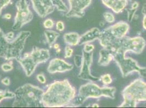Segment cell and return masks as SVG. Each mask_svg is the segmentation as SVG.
<instances>
[{"mask_svg": "<svg viewBox=\"0 0 146 108\" xmlns=\"http://www.w3.org/2000/svg\"><path fill=\"white\" fill-rule=\"evenodd\" d=\"M76 91L67 79L56 81L48 86L42 96L44 107L68 106L75 97Z\"/></svg>", "mask_w": 146, "mask_h": 108, "instance_id": "cell-1", "label": "cell"}, {"mask_svg": "<svg viewBox=\"0 0 146 108\" xmlns=\"http://www.w3.org/2000/svg\"><path fill=\"white\" fill-rule=\"evenodd\" d=\"M30 35V31H23L10 40L0 28V58L11 61L21 57L26 41Z\"/></svg>", "mask_w": 146, "mask_h": 108, "instance_id": "cell-2", "label": "cell"}, {"mask_svg": "<svg viewBox=\"0 0 146 108\" xmlns=\"http://www.w3.org/2000/svg\"><path fill=\"white\" fill-rule=\"evenodd\" d=\"M15 97L13 107L38 108L44 107L42 96L44 91L32 84H26L14 91Z\"/></svg>", "mask_w": 146, "mask_h": 108, "instance_id": "cell-3", "label": "cell"}, {"mask_svg": "<svg viewBox=\"0 0 146 108\" xmlns=\"http://www.w3.org/2000/svg\"><path fill=\"white\" fill-rule=\"evenodd\" d=\"M116 92V89L115 87H100L91 81L80 87L78 95L74 98L68 107H78L82 105L88 98H98L101 97H105L115 99Z\"/></svg>", "mask_w": 146, "mask_h": 108, "instance_id": "cell-4", "label": "cell"}, {"mask_svg": "<svg viewBox=\"0 0 146 108\" xmlns=\"http://www.w3.org/2000/svg\"><path fill=\"white\" fill-rule=\"evenodd\" d=\"M123 102L119 108H135L137 103L146 101V83L142 79L134 80L122 91Z\"/></svg>", "mask_w": 146, "mask_h": 108, "instance_id": "cell-5", "label": "cell"}, {"mask_svg": "<svg viewBox=\"0 0 146 108\" xmlns=\"http://www.w3.org/2000/svg\"><path fill=\"white\" fill-rule=\"evenodd\" d=\"M50 58L48 49L34 47L30 53L25 54L23 57H21L17 61L23 68L26 75L30 77L35 72L38 65L45 63Z\"/></svg>", "mask_w": 146, "mask_h": 108, "instance_id": "cell-6", "label": "cell"}, {"mask_svg": "<svg viewBox=\"0 0 146 108\" xmlns=\"http://www.w3.org/2000/svg\"><path fill=\"white\" fill-rule=\"evenodd\" d=\"M130 29L127 22L120 21L101 31L98 39L100 44L103 48L110 47L117 40L125 37Z\"/></svg>", "mask_w": 146, "mask_h": 108, "instance_id": "cell-7", "label": "cell"}, {"mask_svg": "<svg viewBox=\"0 0 146 108\" xmlns=\"http://www.w3.org/2000/svg\"><path fill=\"white\" fill-rule=\"evenodd\" d=\"M113 56V60L119 67L123 77H126L134 72H137L142 78H146V67L138 64L137 62L131 57H127L125 53L121 50L117 49L111 52Z\"/></svg>", "mask_w": 146, "mask_h": 108, "instance_id": "cell-8", "label": "cell"}, {"mask_svg": "<svg viewBox=\"0 0 146 108\" xmlns=\"http://www.w3.org/2000/svg\"><path fill=\"white\" fill-rule=\"evenodd\" d=\"M146 46L145 40L141 36L130 37L125 36L114 42L108 49L111 52L119 49L124 53L131 52L135 54H141Z\"/></svg>", "mask_w": 146, "mask_h": 108, "instance_id": "cell-9", "label": "cell"}, {"mask_svg": "<svg viewBox=\"0 0 146 108\" xmlns=\"http://www.w3.org/2000/svg\"><path fill=\"white\" fill-rule=\"evenodd\" d=\"M17 12L15 18L12 29L20 30L24 25L30 22L33 20V15L29 8V2L27 0H19L16 3Z\"/></svg>", "mask_w": 146, "mask_h": 108, "instance_id": "cell-10", "label": "cell"}, {"mask_svg": "<svg viewBox=\"0 0 146 108\" xmlns=\"http://www.w3.org/2000/svg\"><path fill=\"white\" fill-rule=\"evenodd\" d=\"M69 9L66 16L67 18H83L85 10L91 4L92 0H68Z\"/></svg>", "mask_w": 146, "mask_h": 108, "instance_id": "cell-11", "label": "cell"}, {"mask_svg": "<svg viewBox=\"0 0 146 108\" xmlns=\"http://www.w3.org/2000/svg\"><path fill=\"white\" fill-rule=\"evenodd\" d=\"M82 55L83 57L81 69L78 75V78L85 81H90L93 82L99 79V77L93 76L91 72V66L93 63V53H87L82 50Z\"/></svg>", "mask_w": 146, "mask_h": 108, "instance_id": "cell-12", "label": "cell"}, {"mask_svg": "<svg viewBox=\"0 0 146 108\" xmlns=\"http://www.w3.org/2000/svg\"><path fill=\"white\" fill-rule=\"evenodd\" d=\"M33 9L42 18H44L54 12L55 7L53 0H31Z\"/></svg>", "mask_w": 146, "mask_h": 108, "instance_id": "cell-13", "label": "cell"}, {"mask_svg": "<svg viewBox=\"0 0 146 108\" xmlns=\"http://www.w3.org/2000/svg\"><path fill=\"white\" fill-rule=\"evenodd\" d=\"M74 68L73 64H69L61 59L55 58L50 61L48 67V72L50 74L64 72L72 70Z\"/></svg>", "mask_w": 146, "mask_h": 108, "instance_id": "cell-14", "label": "cell"}, {"mask_svg": "<svg viewBox=\"0 0 146 108\" xmlns=\"http://www.w3.org/2000/svg\"><path fill=\"white\" fill-rule=\"evenodd\" d=\"M104 5L116 14H119L128 5V0H102Z\"/></svg>", "mask_w": 146, "mask_h": 108, "instance_id": "cell-15", "label": "cell"}, {"mask_svg": "<svg viewBox=\"0 0 146 108\" xmlns=\"http://www.w3.org/2000/svg\"><path fill=\"white\" fill-rule=\"evenodd\" d=\"M101 31L98 28H93L86 31L85 34L80 36L79 45L81 46L87 43H91L95 40H98L100 35Z\"/></svg>", "mask_w": 146, "mask_h": 108, "instance_id": "cell-16", "label": "cell"}, {"mask_svg": "<svg viewBox=\"0 0 146 108\" xmlns=\"http://www.w3.org/2000/svg\"><path fill=\"white\" fill-rule=\"evenodd\" d=\"M112 60H113V56L110 50L104 48L100 50L99 52V59L98 62L99 66H107Z\"/></svg>", "mask_w": 146, "mask_h": 108, "instance_id": "cell-17", "label": "cell"}, {"mask_svg": "<svg viewBox=\"0 0 146 108\" xmlns=\"http://www.w3.org/2000/svg\"><path fill=\"white\" fill-rule=\"evenodd\" d=\"M64 42L70 46H76L79 45L80 36L77 33H69L63 35Z\"/></svg>", "mask_w": 146, "mask_h": 108, "instance_id": "cell-18", "label": "cell"}, {"mask_svg": "<svg viewBox=\"0 0 146 108\" xmlns=\"http://www.w3.org/2000/svg\"><path fill=\"white\" fill-rule=\"evenodd\" d=\"M44 35L50 48H52L57 39L60 35V34L52 30H45L44 31Z\"/></svg>", "mask_w": 146, "mask_h": 108, "instance_id": "cell-19", "label": "cell"}, {"mask_svg": "<svg viewBox=\"0 0 146 108\" xmlns=\"http://www.w3.org/2000/svg\"><path fill=\"white\" fill-rule=\"evenodd\" d=\"M139 6V4L137 2H134L131 5V7L130 9H127L128 12V20L129 22H131L134 18L135 14Z\"/></svg>", "mask_w": 146, "mask_h": 108, "instance_id": "cell-20", "label": "cell"}, {"mask_svg": "<svg viewBox=\"0 0 146 108\" xmlns=\"http://www.w3.org/2000/svg\"><path fill=\"white\" fill-rule=\"evenodd\" d=\"M53 3L58 11L63 12L68 11V7L62 0H53Z\"/></svg>", "mask_w": 146, "mask_h": 108, "instance_id": "cell-21", "label": "cell"}, {"mask_svg": "<svg viewBox=\"0 0 146 108\" xmlns=\"http://www.w3.org/2000/svg\"><path fill=\"white\" fill-rule=\"evenodd\" d=\"M15 95L14 92H12L9 90H0V103L1 102L5 99H11L15 98Z\"/></svg>", "mask_w": 146, "mask_h": 108, "instance_id": "cell-22", "label": "cell"}, {"mask_svg": "<svg viewBox=\"0 0 146 108\" xmlns=\"http://www.w3.org/2000/svg\"><path fill=\"white\" fill-rule=\"evenodd\" d=\"M99 79L102 82L104 85H109L112 83V78L109 74H106L102 75Z\"/></svg>", "mask_w": 146, "mask_h": 108, "instance_id": "cell-23", "label": "cell"}, {"mask_svg": "<svg viewBox=\"0 0 146 108\" xmlns=\"http://www.w3.org/2000/svg\"><path fill=\"white\" fill-rule=\"evenodd\" d=\"M103 17L105 21L109 23H112L115 21V17L111 12H104Z\"/></svg>", "mask_w": 146, "mask_h": 108, "instance_id": "cell-24", "label": "cell"}, {"mask_svg": "<svg viewBox=\"0 0 146 108\" xmlns=\"http://www.w3.org/2000/svg\"><path fill=\"white\" fill-rule=\"evenodd\" d=\"M82 60H83L82 55H75L74 58V61L75 66L77 67L78 68L81 67L82 63Z\"/></svg>", "mask_w": 146, "mask_h": 108, "instance_id": "cell-25", "label": "cell"}, {"mask_svg": "<svg viewBox=\"0 0 146 108\" xmlns=\"http://www.w3.org/2000/svg\"><path fill=\"white\" fill-rule=\"evenodd\" d=\"M2 70L5 72H9L13 69V63H5L1 66Z\"/></svg>", "mask_w": 146, "mask_h": 108, "instance_id": "cell-26", "label": "cell"}, {"mask_svg": "<svg viewBox=\"0 0 146 108\" xmlns=\"http://www.w3.org/2000/svg\"><path fill=\"white\" fill-rule=\"evenodd\" d=\"M43 25L45 28L51 29V28H53V27L54 25V22L52 20H51L50 18H48V19L45 20L44 21Z\"/></svg>", "mask_w": 146, "mask_h": 108, "instance_id": "cell-27", "label": "cell"}, {"mask_svg": "<svg viewBox=\"0 0 146 108\" xmlns=\"http://www.w3.org/2000/svg\"><path fill=\"white\" fill-rule=\"evenodd\" d=\"M64 51H65V54H64V57L65 59H69V58L71 57L73 55V53H74L73 49L70 48L69 46H67L65 47Z\"/></svg>", "mask_w": 146, "mask_h": 108, "instance_id": "cell-28", "label": "cell"}, {"mask_svg": "<svg viewBox=\"0 0 146 108\" xmlns=\"http://www.w3.org/2000/svg\"><path fill=\"white\" fill-rule=\"evenodd\" d=\"M94 48L95 47L94 45L92 44L91 43H87L85 44L82 50L87 53H90L93 51Z\"/></svg>", "mask_w": 146, "mask_h": 108, "instance_id": "cell-29", "label": "cell"}, {"mask_svg": "<svg viewBox=\"0 0 146 108\" xmlns=\"http://www.w3.org/2000/svg\"><path fill=\"white\" fill-rule=\"evenodd\" d=\"M56 29L60 32L63 31L65 29L64 23L61 21H59L56 23Z\"/></svg>", "mask_w": 146, "mask_h": 108, "instance_id": "cell-30", "label": "cell"}, {"mask_svg": "<svg viewBox=\"0 0 146 108\" xmlns=\"http://www.w3.org/2000/svg\"><path fill=\"white\" fill-rule=\"evenodd\" d=\"M36 79L37 80L41 83V84H45L46 82V79L43 74H38L36 76Z\"/></svg>", "mask_w": 146, "mask_h": 108, "instance_id": "cell-31", "label": "cell"}, {"mask_svg": "<svg viewBox=\"0 0 146 108\" xmlns=\"http://www.w3.org/2000/svg\"><path fill=\"white\" fill-rule=\"evenodd\" d=\"M11 2V0H0V15L2 12V9L7 6Z\"/></svg>", "mask_w": 146, "mask_h": 108, "instance_id": "cell-32", "label": "cell"}, {"mask_svg": "<svg viewBox=\"0 0 146 108\" xmlns=\"http://www.w3.org/2000/svg\"><path fill=\"white\" fill-rule=\"evenodd\" d=\"M1 82L3 84L6 86H9L11 84V79L8 77H6L5 78H3L1 80Z\"/></svg>", "mask_w": 146, "mask_h": 108, "instance_id": "cell-33", "label": "cell"}, {"mask_svg": "<svg viewBox=\"0 0 146 108\" xmlns=\"http://www.w3.org/2000/svg\"><path fill=\"white\" fill-rule=\"evenodd\" d=\"M142 25L143 28L146 30V15H144L143 18V21H142Z\"/></svg>", "mask_w": 146, "mask_h": 108, "instance_id": "cell-34", "label": "cell"}, {"mask_svg": "<svg viewBox=\"0 0 146 108\" xmlns=\"http://www.w3.org/2000/svg\"><path fill=\"white\" fill-rule=\"evenodd\" d=\"M142 14L143 15H146V3L142 7Z\"/></svg>", "mask_w": 146, "mask_h": 108, "instance_id": "cell-35", "label": "cell"}, {"mask_svg": "<svg viewBox=\"0 0 146 108\" xmlns=\"http://www.w3.org/2000/svg\"><path fill=\"white\" fill-rule=\"evenodd\" d=\"M12 18V15L10 14H6L3 16V18H5L6 20H10Z\"/></svg>", "mask_w": 146, "mask_h": 108, "instance_id": "cell-36", "label": "cell"}, {"mask_svg": "<svg viewBox=\"0 0 146 108\" xmlns=\"http://www.w3.org/2000/svg\"><path fill=\"white\" fill-rule=\"evenodd\" d=\"M54 48L56 50L60 48V45L58 44H54Z\"/></svg>", "mask_w": 146, "mask_h": 108, "instance_id": "cell-37", "label": "cell"}, {"mask_svg": "<svg viewBox=\"0 0 146 108\" xmlns=\"http://www.w3.org/2000/svg\"><path fill=\"white\" fill-rule=\"evenodd\" d=\"M99 107V104H98L97 103L93 104L92 105V108H98Z\"/></svg>", "mask_w": 146, "mask_h": 108, "instance_id": "cell-38", "label": "cell"}, {"mask_svg": "<svg viewBox=\"0 0 146 108\" xmlns=\"http://www.w3.org/2000/svg\"><path fill=\"white\" fill-rule=\"evenodd\" d=\"M61 50L60 48H58V49H56V53H57V54H58V53H60V52H61Z\"/></svg>", "mask_w": 146, "mask_h": 108, "instance_id": "cell-39", "label": "cell"}]
</instances>
